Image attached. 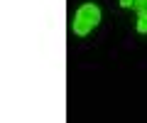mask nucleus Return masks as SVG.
I'll use <instances>...</instances> for the list:
<instances>
[{
    "instance_id": "3",
    "label": "nucleus",
    "mask_w": 147,
    "mask_h": 123,
    "mask_svg": "<svg viewBox=\"0 0 147 123\" xmlns=\"http://www.w3.org/2000/svg\"><path fill=\"white\" fill-rule=\"evenodd\" d=\"M120 7L125 10H140V7H147V0H118Z\"/></svg>"
},
{
    "instance_id": "1",
    "label": "nucleus",
    "mask_w": 147,
    "mask_h": 123,
    "mask_svg": "<svg viewBox=\"0 0 147 123\" xmlns=\"http://www.w3.org/2000/svg\"><path fill=\"white\" fill-rule=\"evenodd\" d=\"M100 25V7L96 3H84V5L76 7L71 17V32L76 37H86Z\"/></svg>"
},
{
    "instance_id": "2",
    "label": "nucleus",
    "mask_w": 147,
    "mask_h": 123,
    "mask_svg": "<svg viewBox=\"0 0 147 123\" xmlns=\"http://www.w3.org/2000/svg\"><path fill=\"white\" fill-rule=\"evenodd\" d=\"M135 15H137V32L140 35H147V7H140V10H135Z\"/></svg>"
}]
</instances>
